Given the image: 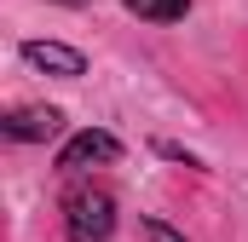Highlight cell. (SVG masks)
Returning a JSON list of instances; mask_svg holds the SVG:
<instances>
[{
	"label": "cell",
	"mask_w": 248,
	"mask_h": 242,
	"mask_svg": "<svg viewBox=\"0 0 248 242\" xmlns=\"http://www.w3.org/2000/svg\"><path fill=\"white\" fill-rule=\"evenodd\" d=\"M58 6H93V0H58Z\"/></svg>",
	"instance_id": "obj_7"
},
{
	"label": "cell",
	"mask_w": 248,
	"mask_h": 242,
	"mask_svg": "<svg viewBox=\"0 0 248 242\" xmlns=\"http://www.w3.org/2000/svg\"><path fill=\"white\" fill-rule=\"evenodd\" d=\"M6 138L12 144H46L52 133H63V110L52 104H17V110H6Z\"/></svg>",
	"instance_id": "obj_3"
},
{
	"label": "cell",
	"mask_w": 248,
	"mask_h": 242,
	"mask_svg": "<svg viewBox=\"0 0 248 242\" xmlns=\"http://www.w3.org/2000/svg\"><path fill=\"white\" fill-rule=\"evenodd\" d=\"M122 156V138L116 133H104V127H87V133H75L69 144L58 150V173H87V167H110Z\"/></svg>",
	"instance_id": "obj_2"
},
{
	"label": "cell",
	"mask_w": 248,
	"mask_h": 242,
	"mask_svg": "<svg viewBox=\"0 0 248 242\" xmlns=\"http://www.w3.org/2000/svg\"><path fill=\"white\" fill-rule=\"evenodd\" d=\"M133 17H144V23H179L190 12V0H122Z\"/></svg>",
	"instance_id": "obj_5"
},
{
	"label": "cell",
	"mask_w": 248,
	"mask_h": 242,
	"mask_svg": "<svg viewBox=\"0 0 248 242\" xmlns=\"http://www.w3.org/2000/svg\"><path fill=\"white\" fill-rule=\"evenodd\" d=\"M63 231H69V242H110L116 237V196L98 184H69L63 190Z\"/></svg>",
	"instance_id": "obj_1"
},
{
	"label": "cell",
	"mask_w": 248,
	"mask_h": 242,
	"mask_svg": "<svg viewBox=\"0 0 248 242\" xmlns=\"http://www.w3.org/2000/svg\"><path fill=\"white\" fill-rule=\"evenodd\" d=\"M23 63L29 69H46V75H63V81L87 75V58L75 46H63V41H23Z\"/></svg>",
	"instance_id": "obj_4"
},
{
	"label": "cell",
	"mask_w": 248,
	"mask_h": 242,
	"mask_svg": "<svg viewBox=\"0 0 248 242\" xmlns=\"http://www.w3.org/2000/svg\"><path fill=\"white\" fill-rule=\"evenodd\" d=\"M139 231H144V237H150V242H185V237H179V231H168L162 219H144Z\"/></svg>",
	"instance_id": "obj_6"
}]
</instances>
